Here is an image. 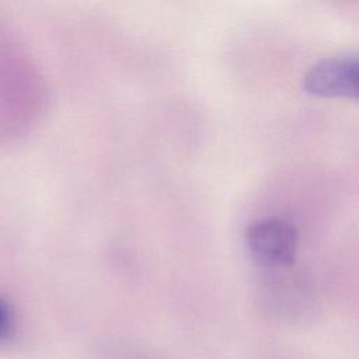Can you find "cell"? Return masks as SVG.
<instances>
[{
	"label": "cell",
	"instance_id": "2",
	"mask_svg": "<svg viewBox=\"0 0 359 359\" xmlns=\"http://www.w3.org/2000/svg\"><path fill=\"white\" fill-rule=\"evenodd\" d=\"M303 88L317 97L359 100V59L327 57L317 62L304 74Z\"/></svg>",
	"mask_w": 359,
	"mask_h": 359
},
{
	"label": "cell",
	"instance_id": "3",
	"mask_svg": "<svg viewBox=\"0 0 359 359\" xmlns=\"http://www.w3.org/2000/svg\"><path fill=\"white\" fill-rule=\"evenodd\" d=\"M14 328V318L8 304L0 299V341L7 339Z\"/></svg>",
	"mask_w": 359,
	"mask_h": 359
},
{
	"label": "cell",
	"instance_id": "1",
	"mask_svg": "<svg viewBox=\"0 0 359 359\" xmlns=\"http://www.w3.org/2000/svg\"><path fill=\"white\" fill-rule=\"evenodd\" d=\"M250 255L265 266H286L294 259L297 231L286 220L265 217L252 222L245 230Z\"/></svg>",
	"mask_w": 359,
	"mask_h": 359
}]
</instances>
